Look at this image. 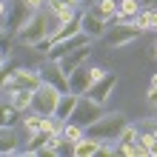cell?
<instances>
[{
	"mask_svg": "<svg viewBox=\"0 0 157 157\" xmlns=\"http://www.w3.org/2000/svg\"><path fill=\"white\" fill-rule=\"evenodd\" d=\"M57 17H49L46 12H34L32 17H29V23L23 26L20 32H17V40L20 43H26V46H34V43H40L43 37H49V34L57 29Z\"/></svg>",
	"mask_w": 157,
	"mask_h": 157,
	"instance_id": "6da1fadb",
	"label": "cell"
},
{
	"mask_svg": "<svg viewBox=\"0 0 157 157\" xmlns=\"http://www.w3.org/2000/svg\"><path fill=\"white\" fill-rule=\"evenodd\" d=\"M126 114H120V112H112V114H100L94 123H89L86 126V134L89 137H97V140H109V143H114L120 132L126 128Z\"/></svg>",
	"mask_w": 157,
	"mask_h": 157,
	"instance_id": "7a4b0ae2",
	"label": "cell"
},
{
	"mask_svg": "<svg viewBox=\"0 0 157 157\" xmlns=\"http://www.w3.org/2000/svg\"><path fill=\"white\" fill-rule=\"evenodd\" d=\"M140 32L143 29L137 23H132V20H109L103 37H106V43L112 46V49H123V46H128L132 40L140 37Z\"/></svg>",
	"mask_w": 157,
	"mask_h": 157,
	"instance_id": "3957f363",
	"label": "cell"
},
{
	"mask_svg": "<svg viewBox=\"0 0 157 157\" xmlns=\"http://www.w3.org/2000/svg\"><path fill=\"white\" fill-rule=\"evenodd\" d=\"M103 75H106V69L86 66V63H83V66H77V69L69 75V91H75V94H86L89 86H91L94 80H100Z\"/></svg>",
	"mask_w": 157,
	"mask_h": 157,
	"instance_id": "277c9868",
	"label": "cell"
},
{
	"mask_svg": "<svg viewBox=\"0 0 157 157\" xmlns=\"http://www.w3.org/2000/svg\"><path fill=\"white\" fill-rule=\"evenodd\" d=\"M34 12H37V9H32L26 0H12L9 9H6V32L9 34H17L26 23H29V17Z\"/></svg>",
	"mask_w": 157,
	"mask_h": 157,
	"instance_id": "5b68a950",
	"label": "cell"
},
{
	"mask_svg": "<svg viewBox=\"0 0 157 157\" xmlns=\"http://www.w3.org/2000/svg\"><path fill=\"white\" fill-rule=\"evenodd\" d=\"M57 97H60V91L54 89V86L40 83V86L32 91V112H37V114H54Z\"/></svg>",
	"mask_w": 157,
	"mask_h": 157,
	"instance_id": "8992f818",
	"label": "cell"
},
{
	"mask_svg": "<svg viewBox=\"0 0 157 157\" xmlns=\"http://www.w3.org/2000/svg\"><path fill=\"white\" fill-rule=\"evenodd\" d=\"M100 114H103V106H100V103H94V100H91V97H86V94H80V97H77V106H75V112H71V117H69V120L86 128L89 123H94Z\"/></svg>",
	"mask_w": 157,
	"mask_h": 157,
	"instance_id": "52a82bcc",
	"label": "cell"
},
{
	"mask_svg": "<svg viewBox=\"0 0 157 157\" xmlns=\"http://www.w3.org/2000/svg\"><path fill=\"white\" fill-rule=\"evenodd\" d=\"M40 83H43V77H40L37 69H20V66H17L14 75L9 77V83L3 86V91H9V94H12V91H17V89H29V91H34Z\"/></svg>",
	"mask_w": 157,
	"mask_h": 157,
	"instance_id": "ba28073f",
	"label": "cell"
},
{
	"mask_svg": "<svg viewBox=\"0 0 157 157\" xmlns=\"http://www.w3.org/2000/svg\"><path fill=\"white\" fill-rule=\"evenodd\" d=\"M37 71H40L43 83L54 86V89L60 91V94H66V91H69V75L60 69V63H57V60H49V57H46V63H43Z\"/></svg>",
	"mask_w": 157,
	"mask_h": 157,
	"instance_id": "9c48e42d",
	"label": "cell"
},
{
	"mask_svg": "<svg viewBox=\"0 0 157 157\" xmlns=\"http://www.w3.org/2000/svg\"><path fill=\"white\" fill-rule=\"evenodd\" d=\"M114 86H117V77L112 75V71H106V75L100 77V80H94V83H91V86H89V91H86V97H91V100H94V103H100V106H103L106 100L112 97V91H114Z\"/></svg>",
	"mask_w": 157,
	"mask_h": 157,
	"instance_id": "30bf717a",
	"label": "cell"
},
{
	"mask_svg": "<svg viewBox=\"0 0 157 157\" xmlns=\"http://www.w3.org/2000/svg\"><path fill=\"white\" fill-rule=\"evenodd\" d=\"M89 57H91V43H83V46H77V49H71L69 54H63L57 63H60V69L66 71V75H71V71H75L77 66H83Z\"/></svg>",
	"mask_w": 157,
	"mask_h": 157,
	"instance_id": "8fae6325",
	"label": "cell"
},
{
	"mask_svg": "<svg viewBox=\"0 0 157 157\" xmlns=\"http://www.w3.org/2000/svg\"><path fill=\"white\" fill-rule=\"evenodd\" d=\"M80 32L86 34L89 40H97V37H103V32H106V20L86 9V12L80 14Z\"/></svg>",
	"mask_w": 157,
	"mask_h": 157,
	"instance_id": "7c38bea8",
	"label": "cell"
},
{
	"mask_svg": "<svg viewBox=\"0 0 157 157\" xmlns=\"http://www.w3.org/2000/svg\"><path fill=\"white\" fill-rule=\"evenodd\" d=\"M77 97L75 91H66V94H60L57 97V106H54V117H60V120H69L71 112H75V106H77Z\"/></svg>",
	"mask_w": 157,
	"mask_h": 157,
	"instance_id": "4fadbf2b",
	"label": "cell"
},
{
	"mask_svg": "<svg viewBox=\"0 0 157 157\" xmlns=\"http://www.w3.org/2000/svg\"><path fill=\"white\" fill-rule=\"evenodd\" d=\"M89 12H94L97 17H103V20H112L117 17V0H89Z\"/></svg>",
	"mask_w": 157,
	"mask_h": 157,
	"instance_id": "5bb4252c",
	"label": "cell"
},
{
	"mask_svg": "<svg viewBox=\"0 0 157 157\" xmlns=\"http://www.w3.org/2000/svg\"><path fill=\"white\" fill-rule=\"evenodd\" d=\"M97 149H100V140H97V137H89V134H83L80 140L75 143L71 154H75V157H94V154H97Z\"/></svg>",
	"mask_w": 157,
	"mask_h": 157,
	"instance_id": "9a60e30c",
	"label": "cell"
},
{
	"mask_svg": "<svg viewBox=\"0 0 157 157\" xmlns=\"http://www.w3.org/2000/svg\"><path fill=\"white\" fill-rule=\"evenodd\" d=\"M14 151H17L14 126H0V154H14Z\"/></svg>",
	"mask_w": 157,
	"mask_h": 157,
	"instance_id": "2e32d148",
	"label": "cell"
},
{
	"mask_svg": "<svg viewBox=\"0 0 157 157\" xmlns=\"http://www.w3.org/2000/svg\"><path fill=\"white\" fill-rule=\"evenodd\" d=\"M146 154L157 157V140L151 137V132H140L137 134V157H146Z\"/></svg>",
	"mask_w": 157,
	"mask_h": 157,
	"instance_id": "e0dca14e",
	"label": "cell"
},
{
	"mask_svg": "<svg viewBox=\"0 0 157 157\" xmlns=\"http://www.w3.org/2000/svg\"><path fill=\"white\" fill-rule=\"evenodd\" d=\"M140 14V0H117V17L120 20H134Z\"/></svg>",
	"mask_w": 157,
	"mask_h": 157,
	"instance_id": "ac0fdd59",
	"label": "cell"
},
{
	"mask_svg": "<svg viewBox=\"0 0 157 157\" xmlns=\"http://www.w3.org/2000/svg\"><path fill=\"white\" fill-rule=\"evenodd\" d=\"M17 120H23V112L12 106V100L9 103H0V126H14Z\"/></svg>",
	"mask_w": 157,
	"mask_h": 157,
	"instance_id": "d6986e66",
	"label": "cell"
},
{
	"mask_svg": "<svg viewBox=\"0 0 157 157\" xmlns=\"http://www.w3.org/2000/svg\"><path fill=\"white\" fill-rule=\"evenodd\" d=\"M83 134H86V128L77 126V123H71V120H66L63 128H60V137H63V140H69V143H77Z\"/></svg>",
	"mask_w": 157,
	"mask_h": 157,
	"instance_id": "ffe728a7",
	"label": "cell"
},
{
	"mask_svg": "<svg viewBox=\"0 0 157 157\" xmlns=\"http://www.w3.org/2000/svg\"><path fill=\"white\" fill-rule=\"evenodd\" d=\"M134 23L140 26V29L146 32V29H151V32H157V9H149V12H140L134 17Z\"/></svg>",
	"mask_w": 157,
	"mask_h": 157,
	"instance_id": "44dd1931",
	"label": "cell"
},
{
	"mask_svg": "<svg viewBox=\"0 0 157 157\" xmlns=\"http://www.w3.org/2000/svg\"><path fill=\"white\" fill-rule=\"evenodd\" d=\"M12 106L20 109V112L32 109V91H29V89H17V91H12Z\"/></svg>",
	"mask_w": 157,
	"mask_h": 157,
	"instance_id": "7402d4cb",
	"label": "cell"
},
{
	"mask_svg": "<svg viewBox=\"0 0 157 157\" xmlns=\"http://www.w3.org/2000/svg\"><path fill=\"white\" fill-rule=\"evenodd\" d=\"M46 140H49V132H32V140L26 143V154H37L43 146H46Z\"/></svg>",
	"mask_w": 157,
	"mask_h": 157,
	"instance_id": "603a6c76",
	"label": "cell"
},
{
	"mask_svg": "<svg viewBox=\"0 0 157 157\" xmlns=\"http://www.w3.org/2000/svg\"><path fill=\"white\" fill-rule=\"evenodd\" d=\"M46 117H49V114H37V112H32L29 117H23V128H26V132H43Z\"/></svg>",
	"mask_w": 157,
	"mask_h": 157,
	"instance_id": "cb8c5ba5",
	"label": "cell"
},
{
	"mask_svg": "<svg viewBox=\"0 0 157 157\" xmlns=\"http://www.w3.org/2000/svg\"><path fill=\"white\" fill-rule=\"evenodd\" d=\"M14 69L17 66H12V63H3V66H0V91H3V86L9 83V77L14 75Z\"/></svg>",
	"mask_w": 157,
	"mask_h": 157,
	"instance_id": "d4e9b609",
	"label": "cell"
},
{
	"mask_svg": "<svg viewBox=\"0 0 157 157\" xmlns=\"http://www.w3.org/2000/svg\"><path fill=\"white\" fill-rule=\"evenodd\" d=\"M149 106H157V86L149 89Z\"/></svg>",
	"mask_w": 157,
	"mask_h": 157,
	"instance_id": "484cf974",
	"label": "cell"
},
{
	"mask_svg": "<svg viewBox=\"0 0 157 157\" xmlns=\"http://www.w3.org/2000/svg\"><path fill=\"white\" fill-rule=\"evenodd\" d=\"M6 9H9V0H0V20L6 17Z\"/></svg>",
	"mask_w": 157,
	"mask_h": 157,
	"instance_id": "4316f807",
	"label": "cell"
},
{
	"mask_svg": "<svg viewBox=\"0 0 157 157\" xmlns=\"http://www.w3.org/2000/svg\"><path fill=\"white\" fill-rule=\"evenodd\" d=\"M26 3H29V6H32V9H40V6H43V3H46V0H26Z\"/></svg>",
	"mask_w": 157,
	"mask_h": 157,
	"instance_id": "83f0119b",
	"label": "cell"
},
{
	"mask_svg": "<svg viewBox=\"0 0 157 157\" xmlns=\"http://www.w3.org/2000/svg\"><path fill=\"white\" fill-rule=\"evenodd\" d=\"M3 63H6V52L0 49V66H3Z\"/></svg>",
	"mask_w": 157,
	"mask_h": 157,
	"instance_id": "f1b7e54d",
	"label": "cell"
},
{
	"mask_svg": "<svg viewBox=\"0 0 157 157\" xmlns=\"http://www.w3.org/2000/svg\"><path fill=\"white\" fill-rule=\"evenodd\" d=\"M151 137H154V140H157V120H154V128H151Z\"/></svg>",
	"mask_w": 157,
	"mask_h": 157,
	"instance_id": "f546056e",
	"label": "cell"
},
{
	"mask_svg": "<svg viewBox=\"0 0 157 157\" xmlns=\"http://www.w3.org/2000/svg\"><path fill=\"white\" fill-rule=\"evenodd\" d=\"M151 86H157V75H154V77H151Z\"/></svg>",
	"mask_w": 157,
	"mask_h": 157,
	"instance_id": "4dcf8cb0",
	"label": "cell"
},
{
	"mask_svg": "<svg viewBox=\"0 0 157 157\" xmlns=\"http://www.w3.org/2000/svg\"><path fill=\"white\" fill-rule=\"evenodd\" d=\"M154 57H157V43H154Z\"/></svg>",
	"mask_w": 157,
	"mask_h": 157,
	"instance_id": "1f68e13d",
	"label": "cell"
},
{
	"mask_svg": "<svg viewBox=\"0 0 157 157\" xmlns=\"http://www.w3.org/2000/svg\"><path fill=\"white\" fill-rule=\"evenodd\" d=\"M77 3H89V0H77Z\"/></svg>",
	"mask_w": 157,
	"mask_h": 157,
	"instance_id": "d6a6232c",
	"label": "cell"
}]
</instances>
